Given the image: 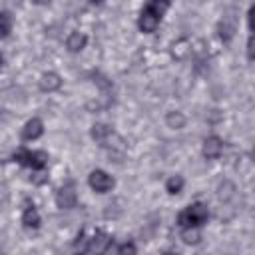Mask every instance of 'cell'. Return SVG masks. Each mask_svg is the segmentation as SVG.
Returning <instances> with one entry per match:
<instances>
[{
	"mask_svg": "<svg viewBox=\"0 0 255 255\" xmlns=\"http://www.w3.org/2000/svg\"><path fill=\"white\" fill-rule=\"evenodd\" d=\"M171 0H147V4L141 8L139 18H137V28L143 34H151L157 30L165 10L169 8Z\"/></svg>",
	"mask_w": 255,
	"mask_h": 255,
	"instance_id": "obj_1",
	"label": "cell"
},
{
	"mask_svg": "<svg viewBox=\"0 0 255 255\" xmlns=\"http://www.w3.org/2000/svg\"><path fill=\"white\" fill-rule=\"evenodd\" d=\"M207 219H209V207H207V203H203V201H193V203H189V205H185L179 213H177V225L181 227V229H185V227H203L205 223H207Z\"/></svg>",
	"mask_w": 255,
	"mask_h": 255,
	"instance_id": "obj_2",
	"label": "cell"
},
{
	"mask_svg": "<svg viewBox=\"0 0 255 255\" xmlns=\"http://www.w3.org/2000/svg\"><path fill=\"white\" fill-rule=\"evenodd\" d=\"M12 161L32 169V171H44L48 167V153L42 149H28V147H18L12 153Z\"/></svg>",
	"mask_w": 255,
	"mask_h": 255,
	"instance_id": "obj_3",
	"label": "cell"
},
{
	"mask_svg": "<svg viewBox=\"0 0 255 255\" xmlns=\"http://www.w3.org/2000/svg\"><path fill=\"white\" fill-rule=\"evenodd\" d=\"M78 237H82L84 241H86V245H84V249L82 251H86V253H94V251H98V253H104V251H110L112 249V235H108L106 231H102V229H96L90 237H86V233H84V229L78 233Z\"/></svg>",
	"mask_w": 255,
	"mask_h": 255,
	"instance_id": "obj_4",
	"label": "cell"
},
{
	"mask_svg": "<svg viewBox=\"0 0 255 255\" xmlns=\"http://www.w3.org/2000/svg\"><path fill=\"white\" fill-rule=\"evenodd\" d=\"M88 185H90L96 193H108V191L114 189L116 179H114L108 171H104V169H92L90 175H88Z\"/></svg>",
	"mask_w": 255,
	"mask_h": 255,
	"instance_id": "obj_5",
	"label": "cell"
},
{
	"mask_svg": "<svg viewBox=\"0 0 255 255\" xmlns=\"http://www.w3.org/2000/svg\"><path fill=\"white\" fill-rule=\"evenodd\" d=\"M76 203H78L76 185H74V181H66L56 191V205L60 209H72V207H76Z\"/></svg>",
	"mask_w": 255,
	"mask_h": 255,
	"instance_id": "obj_6",
	"label": "cell"
},
{
	"mask_svg": "<svg viewBox=\"0 0 255 255\" xmlns=\"http://www.w3.org/2000/svg\"><path fill=\"white\" fill-rule=\"evenodd\" d=\"M201 153L205 159H219L221 153H223V139L219 135H207L203 139V147H201Z\"/></svg>",
	"mask_w": 255,
	"mask_h": 255,
	"instance_id": "obj_7",
	"label": "cell"
},
{
	"mask_svg": "<svg viewBox=\"0 0 255 255\" xmlns=\"http://www.w3.org/2000/svg\"><path fill=\"white\" fill-rule=\"evenodd\" d=\"M22 225L26 227V229H38L40 227V223H42V217H40V213H38V209H36V205L30 201V199H26L24 201V207H22Z\"/></svg>",
	"mask_w": 255,
	"mask_h": 255,
	"instance_id": "obj_8",
	"label": "cell"
},
{
	"mask_svg": "<svg viewBox=\"0 0 255 255\" xmlns=\"http://www.w3.org/2000/svg\"><path fill=\"white\" fill-rule=\"evenodd\" d=\"M42 133H44V122L40 118H32L24 124L20 137H22V141H36L38 137H42Z\"/></svg>",
	"mask_w": 255,
	"mask_h": 255,
	"instance_id": "obj_9",
	"label": "cell"
},
{
	"mask_svg": "<svg viewBox=\"0 0 255 255\" xmlns=\"http://www.w3.org/2000/svg\"><path fill=\"white\" fill-rule=\"evenodd\" d=\"M90 135H92V139L94 141H98L100 145H108V141L116 135L114 133V128L112 126H108V124H94L92 126V129H90Z\"/></svg>",
	"mask_w": 255,
	"mask_h": 255,
	"instance_id": "obj_10",
	"label": "cell"
},
{
	"mask_svg": "<svg viewBox=\"0 0 255 255\" xmlns=\"http://www.w3.org/2000/svg\"><path fill=\"white\" fill-rule=\"evenodd\" d=\"M86 44H88V36H86L84 32H78V30L70 32L68 38H66V50L72 52V54L82 52V50L86 48Z\"/></svg>",
	"mask_w": 255,
	"mask_h": 255,
	"instance_id": "obj_11",
	"label": "cell"
},
{
	"mask_svg": "<svg viewBox=\"0 0 255 255\" xmlns=\"http://www.w3.org/2000/svg\"><path fill=\"white\" fill-rule=\"evenodd\" d=\"M38 86H40V90H42V92L52 94V92H56V90H60V88H62V78H60L56 72H46V74H42V76H40Z\"/></svg>",
	"mask_w": 255,
	"mask_h": 255,
	"instance_id": "obj_12",
	"label": "cell"
},
{
	"mask_svg": "<svg viewBox=\"0 0 255 255\" xmlns=\"http://www.w3.org/2000/svg\"><path fill=\"white\" fill-rule=\"evenodd\" d=\"M235 30H237V26H235V18H233V16H223V20H221L219 26H217L219 38H221L223 42H229V40L235 36Z\"/></svg>",
	"mask_w": 255,
	"mask_h": 255,
	"instance_id": "obj_13",
	"label": "cell"
},
{
	"mask_svg": "<svg viewBox=\"0 0 255 255\" xmlns=\"http://www.w3.org/2000/svg\"><path fill=\"white\" fill-rule=\"evenodd\" d=\"M183 185H185V179L181 175H171L167 181H165V191L169 195H177L183 191Z\"/></svg>",
	"mask_w": 255,
	"mask_h": 255,
	"instance_id": "obj_14",
	"label": "cell"
},
{
	"mask_svg": "<svg viewBox=\"0 0 255 255\" xmlns=\"http://www.w3.org/2000/svg\"><path fill=\"white\" fill-rule=\"evenodd\" d=\"M181 241L187 243V245H197L201 241L199 227H185V229H181Z\"/></svg>",
	"mask_w": 255,
	"mask_h": 255,
	"instance_id": "obj_15",
	"label": "cell"
},
{
	"mask_svg": "<svg viewBox=\"0 0 255 255\" xmlns=\"http://www.w3.org/2000/svg\"><path fill=\"white\" fill-rule=\"evenodd\" d=\"M185 116L181 114V112H169L167 116H165V124L171 128V129H181L183 126H185Z\"/></svg>",
	"mask_w": 255,
	"mask_h": 255,
	"instance_id": "obj_16",
	"label": "cell"
},
{
	"mask_svg": "<svg viewBox=\"0 0 255 255\" xmlns=\"http://www.w3.org/2000/svg\"><path fill=\"white\" fill-rule=\"evenodd\" d=\"M0 32H2V38H8L12 32V14L8 10H2L0 14Z\"/></svg>",
	"mask_w": 255,
	"mask_h": 255,
	"instance_id": "obj_17",
	"label": "cell"
},
{
	"mask_svg": "<svg viewBox=\"0 0 255 255\" xmlns=\"http://www.w3.org/2000/svg\"><path fill=\"white\" fill-rule=\"evenodd\" d=\"M114 251H116V253H135L137 247H135L131 241H124V243H120L118 247H114Z\"/></svg>",
	"mask_w": 255,
	"mask_h": 255,
	"instance_id": "obj_18",
	"label": "cell"
},
{
	"mask_svg": "<svg viewBox=\"0 0 255 255\" xmlns=\"http://www.w3.org/2000/svg\"><path fill=\"white\" fill-rule=\"evenodd\" d=\"M247 58L251 62H255V34H251L247 40Z\"/></svg>",
	"mask_w": 255,
	"mask_h": 255,
	"instance_id": "obj_19",
	"label": "cell"
},
{
	"mask_svg": "<svg viewBox=\"0 0 255 255\" xmlns=\"http://www.w3.org/2000/svg\"><path fill=\"white\" fill-rule=\"evenodd\" d=\"M247 26H249V30L255 34V4L249 8V12H247Z\"/></svg>",
	"mask_w": 255,
	"mask_h": 255,
	"instance_id": "obj_20",
	"label": "cell"
},
{
	"mask_svg": "<svg viewBox=\"0 0 255 255\" xmlns=\"http://www.w3.org/2000/svg\"><path fill=\"white\" fill-rule=\"evenodd\" d=\"M251 159H253V163H255V145H253V149H251Z\"/></svg>",
	"mask_w": 255,
	"mask_h": 255,
	"instance_id": "obj_21",
	"label": "cell"
},
{
	"mask_svg": "<svg viewBox=\"0 0 255 255\" xmlns=\"http://www.w3.org/2000/svg\"><path fill=\"white\" fill-rule=\"evenodd\" d=\"M92 2H96V4H100V2H104V0H92Z\"/></svg>",
	"mask_w": 255,
	"mask_h": 255,
	"instance_id": "obj_22",
	"label": "cell"
},
{
	"mask_svg": "<svg viewBox=\"0 0 255 255\" xmlns=\"http://www.w3.org/2000/svg\"><path fill=\"white\" fill-rule=\"evenodd\" d=\"M253 217H255V211H253Z\"/></svg>",
	"mask_w": 255,
	"mask_h": 255,
	"instance_id": "obj_23",
	"label": "cell"
}]
</instances>
